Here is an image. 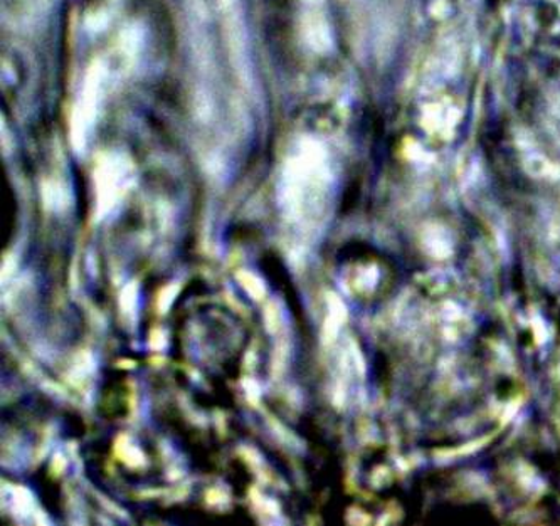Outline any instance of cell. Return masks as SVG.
<instances>
[{
    "label": "cell",
    "mask_w": 560,
    "mask_h": 526,
    "mask_svg": "<svg viewBox=\"0 0 560 526\" xmlns=\"http://www.w3.org/2000/svg\"><path fill=\"white\" fill-rule=\"evenodd\" d=\"M421 124L433 133H452L453 128L459 124L462 109L452 98L440 96L425 102L421 108Z\"/></svg>",
    "instance_id": "6da1fadb"
}]
</instances>
